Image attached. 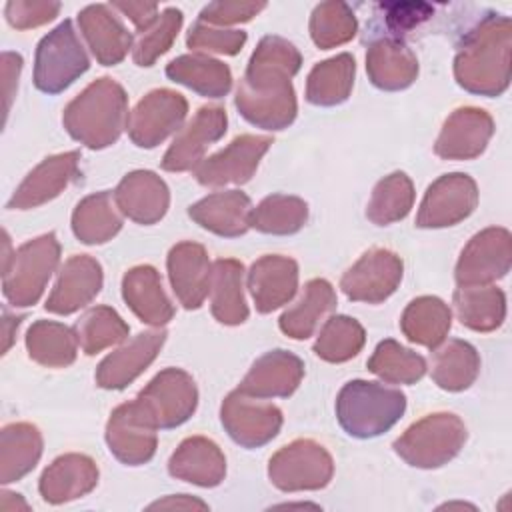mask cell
I'll return each mask as SVG.
<instances>
[{"mask_svg":"<svg viewBox=\"0 0 512 512\" xmlns=\"http://www.w3.org/2000/svg\"><path fill=\"white\" fill-rule=\"evenodd\" d=\"M300 52L284 38L266 36L254 50L238 86L236 106L246 120L268 130L288 126L296 116L290 78L300 68Z\"/></svg>","mask_w":512,"mask_h":512,"instance_id":"obj_1","label":"cell"},{"mask_svg":"<svg viewBox=\"0 0 512 512\" xmlns=\"http://www.w3.org/2000/svg\"><path fill=\"white\" fill-rule=\"evenodd\" d=\"M458 84L470 92L498 96L510 80V20L490 14L468 32L456 56Z\"/></svg>","mask_w":512,"mask_h":512,"instance_id":"obj_2","label":"cell"},{"mask_svg":"<svg viewBox=\"0 0 512 512\" xmlns=\"http://www.w3.org/2000/svg\"><path fill=\"white\" fill-rule=\"evenodd\" d=\"M124 122L126 94L112 78L92 82L64 112L66 130L90 148H104L116 142Z\"/></svg>","mask_w":512,"mask_h":512,"instance_id":"obj_3","label":"cell"},{"mask_svg":"<svg viewBox=\"0 0 512 512\" xmlns=\"http://www.w3.org/2000/svg\"><path fill=\"white\" fill-rule=\"evenodd\" d=\"M406 408V396L396 388L378 382L352 380L336 400L340 426L358 438H370L386 432L396 424Z\"/></svg>","mask_w":512,"mask_h":512,"instance_id":"obj_4","label":"cell"},{"mask_svg":"<svg viewBox=\"0 0 512 512\" xmlns=\"http://www.w3.org/2000/svg\"><path fill=\"white\" fill-rule=\"evenodd\" d=\"M466 440V428L454 414H430L412 424L394 442V450L412 466L436 468L450 460Z\"/></svg>","mask_w":512,"mask_h":512,"instance_id":"obj_5","label":"cell"},{"mask_svg":"<svg viewBox=\"0 0 512 512\" xmlns=\"http://www.w3.org/2000/svg\"><path fill=\"white\" fill-rule=\"evenodd\" d=\"M88 56L70 20H64L36 48L34 82L42 92L58 94L88 70Z\"/></svg>","mask_w":512,"mask_h":512,"instance_id":"obj_6","label":"cell"},{"mask_svg":"<svg viewBox=\"0 0 512 512\" xmlns=\"http://www.w3.org/2000/svg\"><path fill=\"white\" fill-rule=\"evenodd\" d=\"M194 380L176 368L160 372L134 400L138 414L154 428H174L196 408Z\"/></svg>","mask_w":512,"mask_h":512,"instance_id":"obj_7","label":"cell"},{"mask_svg":"<svg viewBox=\"0 0 512 512\" xmlns=\"http://www.w3.org/2000/svg\"><path fill=\"white\" fill-rule=\"evenodd\" d=\"M60 246L54 234L40 236L24 244L12 260V268L4 270V294L16 306L34 304L46 280L58 262Z\"/></svg>","mask_w":512,"mask_h":512,"instance_id":"obj_8","label":"cell"},{"mask_svg":"<svg viewBox=\"0 0 512 512\" xmlns=\"http://www.w3.org/2000/svg\"><path fill=\"white\" fill-rule=\"evenodd\" d=\"M332 474L328 452L312 440H296L270 460V478L282 490L320 488Z\"/></svg>","mask_w":512,"mask_h":512,"instance_id":"obj_9","label":"cell"},{"mask_svg":"<svg viewBox=\"0 0 512 512\" xmlns=\"http://www.w3.org/2000/svg\"><path fill=\"white\" fill-rule=\"evenodd\" d=\"M510 234L504 228H486L476 234L456 266V280L460 286H480L502 278L510 270Z\"/></svg>","mask_w":512,"mask_h":512,"instance_id":"obj_10","label":"cell"},{"mask_svg":"<svg viewBox=\"0 0 512 512\" xmlns=\"http://www.w3.org/2000/svg\"><path fill=\"white\" fill-rule=\"evenodd\" d=\"M258 400L242 390H236L222 404V424L226 426L228 434L246 448L266 444L278 434L282 424L280 410Z\"/></svg>","mask_w":512,"mask_h":512,"instance_id":"obj_11","label":"cell"},{"mask_svg":"<svg viewBox=\"0 0 512 512\" xmlns=\"http://www.w3.org/2000/svg\"><path fill=\"white\" fill-rule=\"evenodd\" d=\"M186 100L172 90H154L128 116L130 138L142 148H154L178 130L186 116Z\"/></svg>","mask_w":512,"mask_h":512,"instance_id":"obj_12","label":"cell"},{"mask_svg":"<svg viewBox=\"0 0 512 512\" xmlns=\"http://www.w3.org/2000/svg\"><path fill=\"white\" fill-rule=\"evenodd\" d=\"M478 202L476 184L466 174H446L426 192L416 224L422 228L452 226L466 218Z\"/></svg>","mask_w":512,"mask_h":512,"instance_id":"obj_13","label":"cell"},{"mask_svg":"<svg viewBox=\"0 0 512 512\" xmlns=\"http://www.w3.org/2000/svg\"><path fill=\"white\" fill-rule=\"evenodd\" d=\"M270 144L272 138L268 136H238L228 148L200 162L196 168V178L206 186H222L228 182L242 184L250 180Z\"/></svg>","mask_w":512,"mask_h":512,"instance_id":"obj_14","label":"cell"},{"mask_svg":"<svg viewBox=\"0 0 512 512\" xmlns=\"http://www.w3.org/2000/svg\"><path fill=\"white\" fill-rule=\"evenodd\" d=\"M402 278V262L390 250L366 252L342 278V290L352 300L382 302Z\"/></svg>","mask_w":512,"mask_h":512,"instance_id":"obj_15","label":"cell"},{"mask_svg":"<svg viewBox=\"0 0 512 512\" xmlns=\"http://www.w3.org/2000/svg\"><path fill=\"white\" fill-rule=\"evenodd\" d=\"M226 132V114L218 106H204L168 148L162 168L182 172L196 166L214 140Z\"/></svg>","mask_w":512,"mask_h":512,"instance_id":"obj_16","label":"cell"},{"mask_svg":"<svg viewBox=\"0 0 512 512\" xmlns=\"http://www.w3.org/2000/svg\"><path fill=\"white\" fill-rule=\"evenodd\" d=\"M492 132V118L484 110L460 108L446 120L436 140V154L456 160L474 158L486 148Z\"/></svg>","mask_w":512,"mask_h":512,"instance_id":"obj_17","label":"cell"},{"mask_svg":"<svg viewBox=\"0 0 512 512\" xmlns=\"http://www.w3.org/2000/svg\"><path fill=\"white\" fill-rule=\"evenodd\" d=\"M154 426H150L136 410L134 402L122 404L114 410L106 440L110 446V452H114L122 462L126 464H142L152 458L156 448V434Z\"/></svg>","mask_w":512,"mask_h":512,"instance_id":"obj_18","label":"cell"},{"mask_svg":"<svg viewBox=\"0 0 512 512\" xmlns=\"http://www.w3.org/2000/svg\"><path fill=\"white\" fill-rule=\"evenodd\" d=\"M102 286V268L90 256L70 258L58 278L46 310L56 314H70L86 306Z\"/></svg>","mask_w":512,"mask_h":512,"instance_id":"obj_19","label":"cell"},{"mask_svg":"<svg viewBox=\"0 0 512 512\" xmlns=\"http://www.w3.org/2000/svg\"><path fill=\"white\" fill-rule=\"evenodd\" d=\"M78 24L84 38L90 44L92 54L100 64L112 66L126 56L132 44V36L126 32L120 20L110 12V6L106 4L86 6L78 14Z\"/></svg>","mask_w":512,"mask_h":512,"instance_id":"obj_20","label":"cell"},{"mask_svg":"<svg viewBox=\"0 0 512 512\" xmlns=\"http://www.w3.org/2000/svg\"><path fill=\"white\" fill-rule=\"evenodd\" d=\"M168 270L174 292L184 308H198L208 294L210 264L204 248L194 242H182L170 250Z\"/></svg>","mask_w":512,"mask_h":512,"instance_id":"obj_21","label":"cell"},{"mask_svg":"<svg viewBox=\"0 0 512 512\" xmlns=\"http://www.w3.org/2000/svg\"><path fill=\"white\" fill-rule=\"evenodd\" d=\"M302 374L304 364L300 358L284 350H274L254 362L238 390L256 398L288 396L296 390Z\"/></svg>","mask_w":512,"mask_h":512,"instance_id":"obj_22","label":"cell"},{"mask_svg":"<svg viewBox=\"0 0 512 512\" xmlns=\"http://www.w3.org/2000/svg\"><path fill=\"white\" fill-rule=\"evenodd\" d=\"M296 262L284 256H264L252 264L248 284L260 312H270L288 302L296 292Z\"/></svg>","mask_w":512,"mask_h":512,"instance_id":"obj_23","label":"cell"},{"mask_svg":"<svg viewBox=\"0 0 512 512\" xmlns=\"http://www.w3.org/2000/svg\"><path fill=\"white\" fill-rule=\"evenodd\" d=\"M76 168L78 152H66L46 158L20 184V188L8 202V208H30L58 196L60 190L66 188V184L74 178Z\"/></svg>","mask_w":512,"mask_h":512,"instance_id":"obj_24","label":"cell"},{"mask_svg":"<svg viewBox=\"0 0 512 512\" xmlns=\"http://www.w3.org/2000/svg\"><path fill=\"white\" fill-rule=\"evenodd\" d=\"M116 202L132 220L152 224L160 220L168 208V188L154 172H132L120 182Z\"/></svg>","mask_w":512,"mask_h":512,"instance_id":"obj_25","label":"cell"},{"mask_svg":"<svg viewBox=\"0 0 512 512\" xmlns=\"http://www.w3.org/2000/svg\"><path fill=\"white\" fill-rule=\"evenodd\" d=\"M164 332H142L128 346L106 356L96 372L102 388H124L130 384L156 356L164 344Z\"/></svg>","mask_w":512,"mask_h":512,"instance_id":"obj_26","label":"cell"},{"mask_svg":"<svg viewBox=\"0 0 512 512\" xmlns=\"http://www.w3.org/2000/svg\"><path fill=\"white\" fill-rule=\"evenodd\" d=\"M250 200L238 190L216 192L190 206L188 214L200 226L220 236H240L248 230Z\"/></svg>","mask_w":512,"mask_h":512,"instance_id":"obj_27","label":"cell"},{"mask_svg":"<svg viewBox=\"0 0 512 512\" xmlns=\"http://www.w3.org/2000/svg\"><path fill=\"white\" fill-rule=\"evenodd\" d=\"M366 68L372 82L384 90L406 88L418 72L414 54L396 38L374 42L366 54Z\"/></svg>","mask_w":512,"mask_h":512,"instance_id":"obj_28","label":"cell"},{"mask_svg":"<svg viewBox=\"0 0 512 512\" xmlns=\"http://www.w3.org/2000/svg\"><path fill=\"white\" fill-rule=\"evenodd\" d=\"M172 476L200 486H214L224 476V456L218 446L206 438H188L170 458Z\"/></svg>","mask_w":512,"mask_h":512,"instance_id":"obj_29","label":"cell"},{"mask_svg":"<svg viewBox=\"0 0 512 512\" xmlns=\"http://www.w3.org/2000/svg\"><path fill=\"white\" fill-rule=\"evenodd\" d=\"M122 288L126 302L144 322L160 326L172 318V304L168 302L160 278L152 266L132 268L124 276Z\"/></svg>","mask_w":512,"mask_h":512,"instance_id":"obj_30","label":"cell"},{"mask_svg":"<svg viewBox=\"0 0 512 512\" xmlns=\"http://www.w3.org/2000/svg\"><path fill=\"white\" fill-rule=\"evenodd\" d=\"M166 74L174 82L186 84L188 88L210 98L224 96L232 84L228 66L202 54H186L172 60L166 66Z\"/></svg>","mask_w":512,"mask_h":512,"instance_id":"obj_31","label":"cell"},{"mask_svg":"<svg viewBox=\"0 0 512 512\" xmlns=\"http://www.w3.org/2000/svg\"><path fill=\"white\" fill-rule=\"evenodd\" d=\"M98 478L94 462L86 456L68 454L58 458L42 476L40 490L46 500L60 502L88 492Z\"/></svg>","mask_w":512,"mask_h":512,"instance_id":"obj_32","label":"cell"},{"mask_svg":"<svg viewBox=\"0 0 512 512\" xmlns=\"http://www.w3.org/2000/svg\"><path fill=\"white\" fill-rule=\"evenodd\" d=\"M460 322L472 330L488 332L502 324L506 314L504 292L494 286H460L454 294Z\"/></svg>","mask_w":512,"mask_h":512,"instance_id":"obj_33","label":"cell"},{"mask_svg":"<svg viewBox=\"0 0 512 512\" xmlns=\"http://www.w3.org/2000/svg\"><path fill=\"white\" fill-rule=\"evenodd\" d=\"M334 304H336V296L332 286L326 280H310L298 304L282 314L280 328L282 332H286L296 340L308 338L316 328L318 320L326 312H330Z\"/></svg>","mask_w":512,"mask_h":512,"instance_id":"obj_34","label":"cell"},{"mask_svg":"<svg viewBox=\"0 0 512 512\" xmlns=\"http://www.w3.org/2000/svg\"><path fill=\"white\" fill-rule=\"evenodd\" d=\"M212 312L222 324H240L248 316L242 296V264L218 260L212 270Z\"/></svg>","mask_w":512,"mask_h":512,"instance_id":"obj_35","label":"cell"},{"mask_svg":"<svg viewBox=\"0 0 512 512\" xmlns=\"http://www.w3.org/2000/svg\"><path fill=\"white\" fill-rule=\"evenodd\" d=\"M354 82V58L350 54H340L318 64L306 86V98L312 104L332 106L348 98Z\"/></svg>","mask_w":512,"mask_h":512,"instance_id":"obj_36","label":"cell"},{"mask_svg":"<svg viewBox=\"0 0 512 512\" xmlns=\"http://www.w3.org/2000/svg\"><path fill=\"white\" fill-rule=\"evenodd\" d=\"M450 328V310L448 306L432 296L418 298L410 302L402 316L404 334L418 344L434 348L444 340V334Z\"/></svg>","mask_w":512,"mask_h":512,"instance_id":"obj_37","label":"cell"},{"mask_svg":"<svg viewBox=\"0 0 512 512\" xmlns=\"http://www.w3.org/2000/svg\"><path fill=\"white\" fill-rule=\"evenodd\" d=\"M480 368L476 350L462 340H450L442 350L434 354L432 376L444 390L468 388Z\"/></svg>","mask_w":512,"mask_h":512,"instance_id":"obj_38","label":"cell"},{"mask_svg":"<svg viewBox=\"0 0 512 512\" xmlns=\"http://www.w3.org/2000/svg\"><path fill=\"white\" fill-rule=\"evenodd\" d=\"M120 218L110 202V192H98L84 198L72 218L76 236L86 244H100L120 230Z\"/></svg>","mask_w":512,"mask_h":512,"instance_id":"obj_39","label":"cell"},{"mask_svg":"<svg viewBox=\"0 0 512 512\" xmlns=\"http://www.w3.org/2000/svg\"><path fill=\"white\" fill-rule=\"evenodd\" d=\"M306 202L294 196L274 194L262 200V204L250 212L248 224L268 234H292L306 222Z\"/></svg>","mask_w":512,"mask_h":512,"instance_id":"obj_40","label":"cell"},{"mask_svg":"<svg viewBox=\"0 0 512 512\" xmlns=\"http://www.w3.org/2000/svg\"><path fill=\"white\" fill-rule=\"evenodd\" d=\"M30 356L46 366H68L76 356V340L70 328L56 322H36L26 338Z\"/></svg>","mask_w":512,"mask_h":512,"instance_id":"obj_41","label":"cell"},{"mask_svg":"<svg viewBox=\"0 0 512 512\" xmlns=\"http://www.w3.org/2000/svg\"><path fill=\"white\" fill-rule=\"evenodd\" d=\"M40 434L30 424H12L2 430V462H4V480L20 478L30 468H34L40 456Z\"/></svg>","mask_w":512,"mask_h":512,"instance_id":"obj_42","label":"cell"},{"mask_svg":"<svg viewBox=\"0 0 512 512\" xmlns=\"http://www.w3.org/2000/svg\"><path fill=\"white\" fill-rule=\"evenodd\" d=\"M414 200L412 182L406 174L394 172L374 188L372 200L368 204V218L376 224H390L404 218L410 212Z\"/></svg>","mask_w":512,"mask_h":512,"instance_id":"obj_43","label":"cell"},{"mask_svg":"<svg viewBox=\"0 0 512 512\" xmlns=\"http://www.w3.org/2000/svg\"><path fill=\"white\" fill-rule=\"evenodd\" d=\"M368 368L388 382H416L426 372V362L412 350L402 348L394 340H384L378 344L374 356L368 360Z\"/></svg>","mask_w":512,"mask_h":512,"instance_id":"obj_44","label":"cell"},{"mask_svg":"<svg viewBox=\"0 0 512 512\" xmlns=\"http://www.w3.org/2000/svg\"><path fill=\"white\" fill-rule=\"evenodd\" d=\"M310 34L324 50L348 42L356 34L354 12L344 2H322L312 12Z\"/></svg>","mask_w":512,"mask_h":512,"instance_id":"obj_45","label":"cell"},{"mask_svg":"<svg viewBox=\"0 0 512 512\" xmlns=\"http://www.w3.org/2000/svg\"><path fill=\"white\" fill-rule=\"evenodd\" d=\"M364 344L362 326L348 316H334L322 328L316 340V354L328 362H344L358 354Z\"/></svg>","mask_w":512,"mask_h":512,"instance_id":"obj_46","label":"cell"},{"mask_svg":"<svg viewBox=\"0 0 512 512\" xmlns=\"http://www.w3.org/2000/svg\"><path fill=\"white\" fill-rule=\"evenodd\" d=\"M126 334L128 326L114 310L106 306L92 308L76 324V336L86 354H96L98 350L120 342L126 338Z\"/></svg>","mask_w":512,"mask_h":512,"instance_id":"obj_47","label":"cell"},{"mask_svg":"<svg viewBox=\"0 0 512 512\" xmlns=\"http://www.w3.org/2000/svg\"><path fill=\"white\" fill-rule=\"evenodd\" d=\"M182 26V12L178 8H166L158 18L140 32L134 46V62L138 66H150L160 54H164Z\"/></svg>","mask_w":512,"mask_h":512,"instance_id":"obj_48","label":"cell"},{"mask_svg":"<svg viewBox=\"0 0 512 512\" xmlns=\"http://www.w3.org/2000/svg\"><path fill=\"white\" fill-rule=\"evenodd\" d=\"M188 46L194 50H208L220 54H236L246 42V32L242 30H214L204 22H196L186 38Z\"/></svg>","mask_w":512,"mask_h":512,"instance_id":"obj_49","label":"cell"},{"mask_svg":"<svg viewBox=\"0 0 512 512\" xmlns=\"http://www.w3.org/2000/svg\"><path fill=\"white\" fill-rule=\"evenodd\" d=\"M264 8V2H212L200 12L198 20L204 24H236L250 20Z\"/></svg>","mask_w":512,"mask_h":512,"instance_id":"obj_50","label":"cell"},{"mask_svg":"<svg viewBox=\"0 0 512 512\" xmlns=\"http://www.w3.org/2000/svg\"><path fill=\"white\" fill-rule=\"evenodd\" d=\"M60 10L58 2H8L6 4V18L12 26L24 30L30 26H40L52 20Z\"/></svg>","mask_w":512,"mask_h":512,"instance_id":"obj_51","label":"cell"},{"mask_svg":"<svg viewBox=\"0 0 512 512\" xmlns=\"http://www.w3.org/2000/svg\"><path fill=\"white\" fill-rule=\"evenodd\" d=\"M378 8L384 12L386 26L394 32H406L432 14V6L422 2H390L378 4Z\"/></svg>","mask_w":512,"mask_h":512,"instance_id":"obj_52","label":"cell"},{"mask_svg":"<svg viewBox=\"0 0 512 512\" xmlns=\"http://www.w3.org/2000/svg\"><path fill=\"white\" fill-rule=\"evenodd\" d=\"M112 8L122 10L130 20L136 24L138 32H144L156 18H158V6L146 4V2H112Z\"/></svg>","mask_w":512,"mask_h":512,"instance_id":"obj_53","label":"cell"}]
</instances>
